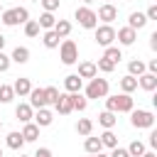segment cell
Wrapping results in <instances>:
<instances>
[{
	"label": "cell",
	"mask_w": 157,
	"mask_h": 157,
	"mask_svg": "<svg viewBox=\"0 0 157 157\" xmlns=\"http://www.w3.org/2000/svg\"><path fill=\"white\" fill-rule=\"evenodd\" d=\"M130 123L132 128H152L155 125V113L152 110H145V108H132L130 110Z\"/></svg>",
	"instance_id": "cell-5"
},
{
	"label": "cell",
	"mask_w": 157,
	"mask_h": 157,
	"mask_svg": "<svg viewBox=\"0 0 157 157\" xmlns=\"http://www.w3.org/2000/svg\"><path fill=\"white\" fill-rule=\"evenodd\" d=\"M135 108V101L130 93H118V96H105V110L110 113H130Z\"/></svg>",
	"instance_id": "cell-1"
},
{
	"label": "cell",
	"mask_w": 157,
	"mask_h": 157,
	"mask_svg": "<svg viewBox=\"0 0 157 157\" xmlns=\"http://www.w3.org/2000/svg\"><path fill=\"white\" fill-rule=\"evenodd\" d=\"M135 88H137V78H135V76L128 74V76L120 78V91H123V93H132Z\"/></svg>",
	"instance_id": "cell-28"
},
{
	"label": "cell",
	"mask_w": 157,
	"mask_h": 157,
	"mask_svg": "<svg viewBox=\"0 0 157 157\" xmlns=\"http://www.w3.org/2000/svg\"><path fill=\"white\" fill-rule=\"evenodd\" d=\"M2 47H5V34L0 32V52H2Z\"/></svg>",
	"instance_id": "cell-47"
},
{
	"label": "cell",
	"mask_w": 157,
	"mask_h": 157,
	"mask_svg": "<svg viewBox=\"0 0 157 157\" xmlns=\"http://www.w3.org/2000/svg\"><path fill=\"white\" fill-rule=\"evenodd\" d=\"M150 47H152V49H157V32H152V34H150Z\"/></svg>",
	"instance_id": "cell-45"
},
{
	"label": "cell",
	"mask_w": 157,
	"mask_h": 157,
	"mask_svg": "<svg viewBox=\"0 0 157 157\" xmlns=\"http://www.w3.org/2000/svg\"><path fill=\"white\" fill-rule=\"evenodd\" d=\"M54 34H56L59 39H66V37L71 34V22H69V20H56V25H54Z\"/></svg>",
	"instance_id": "cell-21"
},
{
	"label": "cell",
	"mask_w": 157,
	"mask_h": 157,
	"mask_svg": "<svg viewBox=\"0 0 157 157\" xmlns=\"http://www.w3.org/2000/svg\"><path fill=\"white\" fill-rule=\"evenodd\" d=\"M145 71H147V66H145V61H142V59H132V61L128 64V74H130V76H135V78H137V76H142Z\"/></svg>",
	"instance_id": "cell-24"
},
{
	"label": "cell",
	"mask_w": 157,
	"mask_h": 157,
	"mask_svg": "<svg viewBox=\"0 0 157 157\" xmlns=\"http://www.w3.org/2000/svg\"><path fill=\"white\" fill-rule=\"evenodd\" d=\"M42 42H44V47H47V49H56V47L61 44V39L54 34V29H47V32L42 34Z\"/></svg>",
	"instance_id": "cell-27"
},
{
	"label": "cell",
	"mask_w": 157,
	"mask_h": 157,
	"mask_svg": "<svg viewBox=\"0 0 157 157\" xmlns=\"http://www.w3.org/2000/svg\"><path fill=\"white\" fill-rule=\"evenodd\" d=\"M20 157H29V155H20Z\"/></svg>",
	"instance_id": "cell-50"
},
{
	"label": "cell",
	"mask_w": 157,
	"mask_h": 157,
	"mask_svg": "<svg viewBox=\"0 0 157 157\" xmlns=\"http://www.w3.org/2000/svg\"><path fill=\"white\" fill-rule=\"evenodd\" d=\"M137 86L140 88H145V91H155L157 88V74H142V76H137Z\"/></svg>",
	"instance_id": "cell-15"
},
{
	"label": "cell",
	"mask_w": 157,
	"mask_h": 157,
	"mask_svg": "<svg viewBox=\"0 0 157 157\" xmlns=\"http://www.w3.org/2000/svg\"><path fill=\"white\" fill-rule=\"evenodd\" d=\"M59 59L66 66H71V64L78 61V47H76L74 39H61V44H59Z\"/></svg>",
	"instance_id": "cell-2"
},
{
	"label": "cell",
	"mask_w": 157,
	"mask_h": 157,
	"mask_svg": "<svg viewBox=\"0 0 157 157\" xmlns=\"http://www.w3.org/2000/svg\"><path fill=\"white\" fill-rule=\"evenodd\" d=\"M37 25H39V29H54V25H56L54 12H42L39 20H37Z\"/></svg>",
	"instance_id": "cell-23"
},
{
	"label": "cell",
	"mask_w": 157,
	"mask_h": 157,
	"mask_svg": "<svg viewBox=\"0 0 157 157\" xmlns=\"http://www.w3.org/2000/svg\"><path fill=\"white\" fill-rule=\"evenodd\" d=\"M150 147H157V130L150 132Z\"/></svg>",
	"instance_id": "cell-44"
},
{
	"label": "cell",
	"mask_w": 157,
	"mask_h": 157,
	"mask_svg": "<svg viewBox=\"0 0 157 157\" xmlns=\"http://www.w3.org/2000/svg\"><path fill=\"white\" fill-rule=\"evenodd\" d=\"M147 66V74H157V59H152L150 64H145Z\"/></svg>",
	"instance_id": "cell-43"
},
{
	"label": "cell",
	"mask_w": 157,
	"mask_h": 157,
	"mask_svg": "<svg viewBox=\"0 0 157 157\" xmlns=\"http://www.w3.org/2000/svg\"><path fill=\"white\" fill-rule=\"evenodd\" d=\"M98 140H101V145H103V147H110V150H113V147H118V137H115V132H113V130H105Z\"/></svg>",
	"instance_id": "cell-32"
},
{
	"label": "cell",
	"mask_w": 157,
	"mask_h": 157,
	"mask_svg": "<svg viewBox=\"0 0 157 157\" xmlns=\"http://www.w3.org/2000/svg\"><path fill=\"white\" fill-rule=\"evenodd\" d=\"M54 108H56V113H61V115H69V113L74 110V105H71V93H59V98H56Z\"/></svg>",
	"instance_id": "cell-11"
},
{
	"label": "cell",
	"mask_w": 157,
	"mask_h": 157,
	"mask_svg": "<svg viewBox=\"0 0 157 157\" xmlns=\"http://www.w3.org/2000/svg\"><path fill=\"white\" fill-rule=\"evenodd\" d=\"M125 150H128V155H130V157H142V152H145L147 147H145V142H140V140H132V142H130Z\"/></svg>",
	"instance_id": "cell-33"
},
{
	"label": "cell",
	"mask_w": 157,
	"mask_h": 157,
	"mask_svg": "<svg viewBox=\"0 0 157 157\" xmlns=\"http://www.w3.org/2000/svg\"><path fill=\"white\" fill-rule=\"evenodd\" d=\"M113 42H115V29H113L110 25L96 27V44H101V47H113Z\"/></svg>",
	"instance_id": "cell-6"
},
{
	"label": "cell",
	"mask_w": 157,
	"mask_h": 157,
	"mask_svg": "<svg viewBox=\"0 0 157 157\" xmlns=\"http://www.w3.org/2000/svg\"><path fill=\"white\" fill-rule=\"evenodd\" d=\"M88 157H96V155H88Z\"/></svg>",
	"instance_id": "cell-54"
},
{
	"label": "cell",
	"mask_w": 157,
	"mask_h": 157,
	"mask_svg": "<svg viewBox=\"0 0 157 157\" xmlns=\"http://www.w3.org/2000/svg\"><path fill=\"white\" fill-rule=\"evenodd\" d=\"M32 157H52V150H49V147H39Z\"/></svg>",
	"instance_id": "cell-42"
},
{
	"label": "cell",
	"mask_w": 157,
	"mask_h": 157,
	"mask_svg": "<svg viewBox=\"0 0 157 157\" xmlns=\"http://www.w3.org/2000/svg\"><path fill=\"white\" fill-rule=\"evenodd\" d=\"M25 34H27V37H37V34H39L37 20H27V22H25Z\"/></svg>",
	"instance_id": "cell-35"
},
{
	"label": "cell",
	"mask_w": 157,
	"mask_h": 157,
	"mask_svg": "<svg viewBox=\"0 0 157 157\" xmlns=\"http://www.w3.org/2000/svg\"><path fill=\"white\" fill-rule=\"evenodd\" d=\"M0 157H5V155H2V150H0Z\"/></svg>",
	"instance_id": "cell-52"
},
{
	"label": "cell",
	"mask_w": 157,
	"mask_h": 157,
	"mask_svg": "<svg viewBox=\"0 0 157 157\" xmlns=\"http://www.w3.org/2000/svg\"><path fill=\"white\" fill-rule=\"evenodd\" d=\"M96 69H98V71H103V74H110V71L115 69V64H110L108 59H103V56H101V59H98V64H96Z\"/></svg>",
	"instance_id": "cell-36"
},
{
	"label": "cell",
	"mask_w": 157,
	"mask_h": 157,
	"mask_svg": "<svg viewBox=\"0 0 157 157\" xmlns=\"http://www.w3.org/2000/svg\"><path fill=\"white\" fill-rule=\"evenodd\" d=\"M10 64H12V61H10V56L0 52V74H5V71L10 69Z\"/></svg>",
	"instance_id": "cell-39"
},
{
	"label": "cell",
	"mask_w": 157,
	"mask_h": 157,
	"mask_svg": "<svg viewBox=\"0 0 157 157\" xmlns=\"http://www.w3.org/2000/svg\"><path fill=\"white\" fill-rule=\"evenodd\" d=\"M91 2H96V0H83V5H86V7H88V5H91Z\"/></svg>",
	"instance_id": "cell-48"
},
{
	"label": "cell",
	"mask_w": 157,
	"mask_h": 157,
	"mask_svg": "<svg viewBox=\"0 0 157 157\" xmlns=\"http://www.w3.org/2000/svg\"><path fill=\"white\" fill-rule=\"evenodd\" d=\"M20 135H22V140H25V142H34V140L39 137V128H37L34 123H25V128H22V132H20Z\"/></svg>",
	"instance_id": "cell-19"
},
{
	"label": "cell",
	"mask_w": 157,
	"mask_h": 157,
	"mask_svg": "<svg viewBox=\"0 0 157 157\" xmlns=\"http://www.w3.org/2000/svg\"><path fill=\"white\" fill-rule=\"evenodd\" d=\"M10 61H15V64H27V61H29V49H27V47H15L12 54H10Z\"/></svg>",
	"instance_id": "cell-18"
},
{
	"label": "cell",
	"mask_w": 157,
	"mask_h": 157,
	"mask_svg": "<svg viewBox=\"0 0 157 157\" xmlns=\"http://www.w3.org/2000/svg\"><path fill=\"white\" fill-rule=\"evenodd\" d=\"M0 20H2V25H7V27H15V25H20V20H17V10H15V7H10V10H2V12H0Z\"/></svg>",
	"instance_id": "cell-22"
},
{
	"label": "cell",
	"mask_w": 157,
	"mask_h": 157,
	"mask_svg": "<svg viewBox=\"0 0 157 157\" xmlns=\"http://www.w3.org/2000/svg\"><path fill=\"white\" fill-rule=\"evenodd\" d=\"M142 157H157V155H155V150H145V152H142Z\"/></svg>",
	"instance_id": "cell-46"
},
{
	"label": "cell",
	"mask_w": 157,
	"mask_h": 157,
	"mask_svg": "<svg viewBox=\"0 0 157 157\" xmlns=\"http://www.w3.org/2000/svg\"><path fill=\"white\" fill-rule=\"evenodd\" d=\"M96 17H98V20H103V25H110V22L118 17V7H115L113 2H103V5L98 7Z\"/></svg>",
	"instance_id": "cell-7"
},
{
	"label": "cell",
	"mask_w": 157,
	"mask_h": 157,
	"mask_svg": "<svg viewBox=\"0 0 157 157\" xmlns=\"http://www.w3.org/2000/svg\"><path fill=\"white\" fill-rule=\"evenodd\" d=\"M12 91H15V96H20V98L29 96V91H32V83H29V78H25V76L15 78V83H12Z\"/></svg>",
	"instance_id": "cell-13"
},
{
	"label": "cell",
	"mask_w": 157,
	"mask_h": 157,
	"mask_svg": "<svg viewBox=\"0 0 157 157\" xmlns=\"http://www.w3.org/2000/svg\"><path fill=\"white\" fill-rule=\"evenodd\" d=\"M105 2H115V0H105Z\"/></svg>",
	"instance_id": "cell-53"
},
{
	"label": "cell",
	"mask_w": 157,
	"mask_h": 157,
	"mask_svg": "<svg viewBox=\"0 0 157 157\" xmlns=\"http://www.w3.org/2000/svg\"><path fill=\"white\" fill-rule=\"evenodd\" d=\"M29 105L32 110H39V108H47V96H44V88H32L29 91Z\"/></svg>",
	"instance_id": "cell-9"
},
{
	"label": "cell",
	"mask_w": 157,
	"mask_h": 157,
	"mask_svg": "<svg viewBox=\"0 0 157 157\" xmlns=\"http://www.w3.org/2000/svg\"><path fill=\"white\" fill-rule=\"evenodd\" d=\"M83 150H86L88 155H98V152L103 150V145H101L98 137H91V135H88V137L83 140Z\"/></svg>",
	"instance_id": "cell-26"
},
{
	"label": "cell",
	"mask_w": 157,
	"mask_h": 157,
	"mask_svg": "<svg viewBox=\"0 0 157 157\" xmlns=\"http://www.w3.org/2000/svg\"><path fill=\"white\" fill-rule=\"evenodd\" d=\"M5 145H7L10 150H22V147H25V140H22V135H20L17 130H12V132H7Z\"/></svg>",
	"instance_id": "cell-20"
},
{
	"label": "cell",
	"mask_w": 157,
	"mask_h": 157,
	"mask_svg": "<svg viewBox=\"0 0 157 157\" xmlns=\"http://www.w3.org/2000/svg\"><path fill=\"white\" fill-rule=\"evenodd\" d=\"M44 96H47V103H56V98H59V88H54V86H47L44 88Z\"/></svg>",
	"instance_id": "cell-37"
},
{
	"label": "cell",
	"mask_w": 157,
	"mask_h": 157,
	"mask_svg": "<svg viewBox=\"0 0 157 157\" xmlns=\"http://www.w3.org/2000/svg\"><path fill=\"white\" fill-rule=\"evenodd\" d=\"M15 115H17V120H20V123H32L34 110H32V105H29V103H20V105L15 108Z\"/></svg>",
	"instance_id": "cell-16"
},
{
	"label": "cell",
	"mask_w": 157,
	"mask_h": 157,
	"mask_svg": "<svg viewBox=\"0 0 157 157\" xmlns=\"http://www.w3.org/2000/svg\"><path fill=\"white\" fill-rule=\"evenodd\" d=\"M0 130H2V120H0Z\"/></svg>",
	"instance_id": "cell-51"
},
{
	"label": "cell",
	"mask_w": 157,
	"mask_h": 157,
	"mask_svg": "<svg viewBox=\"0 0 157 157\" xmlns=\"http://www.w3.org/2000/svg\"><path fill=\"white\" fill-rule=\"evenodd\" d=\"M64 88H66V93H81V88H83V78H78L76 74H69V76L64 78Z\"/></svg>",
	"instance_id": "cell-12"
},
{
	"label": "cell",
	"mask_w": 157,
	"mask_h": 157,
	"mask_svg": "<svg viewBox=\"0 0 157 157\" xmlns=\"http://www.w3.org/2000/svg\"><path fill=\"white\" fill-rule=\"evenodd\" d=\"M145 25H147L145 12H132V15L128 17V27H130V29H135V32H137V29H142Z\"/></svg>",
	"instance_id": "cell-17"
},
{
	"label": "cell",
	"mask_w": 157,
	"mask_h": 157,
	"mask_svg": "<svg viewBox=\"0 0 157 157\" xmlns=\"http://www.w3.org/2000/svg\"><path fill=\"white\" fill-rule=\"evenodd\" d=\"M145 17H147V22H150V20H157V5H150L147 12H145Z\"/></svg>",
	"instance_id": "cell-40"
},
{
	"label": "cell",
	"mask_w": 157,
	"mask_h": 157,
	"mask_svg": "<svg viewBox=\"0 0 157 157\" xmlns=\"http://www.w3.org/2000/svg\"><path fill=\"white\" fill-rule=\"evenodd\" d=\"M32 120H34L37 128H49V125L54 123V113H52L49 108H39V110L32 115Z\"/></svg>",
	"instance_id": "cell-8"
},
{
	"label": "cell",
	"mask_w": 157,
	"mask_h": 157,
	"mask_svg": "<svg viewBox=\"0 0 157 157\" xmlns=\"http://www.w3.org/2000/svg\"><path fill=\"white\" fill-rule=\"evenodd\" d=\"M39 2H42L44 12H54V10H59V0H39Z\"/></svg>",
	"instance_id": "cell-38"
},
{
	"label": "cell",
	"mask_w": 157,
	"mask_h": 157,
	"mask_svg": "<svg viewBox=\"0 0 157 157\" xmlns=\"http://www.w3.org/2000/svg\"><path fill=\"white\" fill-rule=\"evenodd\" d=\"M71 105H74V110L83 113V110H86V105H88V98H86V96H81V93H71Z\"/></svg>",
	"instance_id": "cell-31"
},
{
	"label": "cell",
	"mask_w": 157,
	"mask_h": 157,
	"mask_svg": "<svg viewBox=\"0 0 157 157\" xmlns=\"http://www.w3.org/2000/svg\"><path fill=\"white\" fill-rule=\"evenodd\" d=\"M96 157H110V155H103V152H98V155H96Z\"/></svg>",
	"instance_id": "cell-49"
},
{
	"label": "cell",
	"mask_w": 157,
	"mask_h": 157,
	"mask_svg": "<svg viewBox=\"0 0 157 157\" xmlns=\"http://www.w3.org/2000/svg\"><path fill=\"white\" fill-rule=\"evenodd\" d=\"M115 39H118L123 47H130V44H135L137 32H135V29H130V27H120V29L115 32Z\"/></svg>",
	"instance_id": "cell-10"
},
{
	"label": "cell",
	"mask_w": 157,
	"mask_h": 157,
	"mask_svg": "<svg viewBox=\"0 0 157 157\" xmlns=\"http://www.w3.org/2000/svg\"><path fill=\"white\" fill-rule=\"evenodd\" d=\"M76 132L83 135V137H88V135L93 132V123H91L88 118H78V123H76Z\"/></svg>",
	"instance_id": "cell-29"
},
{
	"label": "cell",
	"mask_w": 157,
	"mask_h": 157,
	"mask_svg": "<svg viewBox=\"0 0 157 157\" xmlns=\"http://www.w3.org/2000/svg\"><path fill=\"white\" fill-rule=\"evenodd\" d=\"M78 78H93V76H98V69H96V64L93 61H81L78 64V74H76Z\"/></svg>",
	"instance_id": "cell-14"
},
{
	"label": "cell",
	"mask_w": 157,
	"mask_h": 157,
	"mask_svg": "<svg viewBox=\"0 0 157 157\" xmlns=\"http://www.w3.org/2000/svg\"><path fill=\"white\" fill-rule=\"evenodd\" d=\"M98 123H101L105 130H113V125L118 123V115H115V113H110V110H103V113L98 115Z\"/></svg>",
	"instance_id": "cell-25"
},
{
	"label": "cell",
	"mask_w": 157,
	"mask_h": 157,
	"mask_svg": "<svg viewBox=\"0 0 157 157\" xmlns=\"http://www.w3.org/2000/svg\"><path fill=\"white\" fill-rule=\"evenodd\" d=\"M0 12H2V7H0Z\"/></svg>",
	"instance_id": "cell-55"
},
{
	"label": "cell",
	"mask_w": 157,
	"mask_h": 157,
	"mask_svg": "<svg viewBox=\"0 0 157 157\" xmlns=\"http://www.w3.org/2000/svg\"><path fill=\"white\" fill-rule=\"evenodd\" d=\"M110 157H130V155H128V150H125V147H113Z\"/></svg>",
	"instance_id": "cell-41"
},
{
	"label": "cell",
	"mask_w": 157,
	"mask_h": 157,
	"mask_svg": "<svg viewBox=\"0 0 157 157\" xmlns=\"http://www.w3.org/2000/svg\"><path fill=\"white\" fill-rule=\"evenodd\" d=\"M108 78H98V76H93L91 81H88V86H86V98H93V101H98V98H105L108 96Z\"/></svg>",
	"instance_id": "cell-3"
},
{
	"label": "cell",
	"mask_w": 157,
	"mask_h": 157,
	"mask_svg": "<svg viewBox=\"0 0 157 157\" xmlns=\"http://www.w3.org/2000/svg\"><path fill=\"white\" fill-rule=\"evenodd\" d=\"M103 59H108L110 64H118V61L123 59V52H120L118 47H105V52H103Z\"/></svg>",
	"instance_id": "cell-30"
},
{
	"label": "cell",
	"mask_w": 157,
	"mask_h": 157,
	"mask_svg": "<svg viewBox=\"0 0 157 157\" xmlns=\"http://www.w3.org/2000/svg\"><path fill=\"white\" fill-rule=\"evenodd\" d=\"M74 17L78 20V25H81L83 29H96V27H98V17H96V12H93L91 7H86V5L76 7Z\"/></svg>",
	"instance_id": "cell-4"
},
{
	"label": "cell",
	"mask_w": 157,
	"mask_h": 157,
	"mask_svg": "<svg viewBox=\"0 0 157 157\" xmlns=\"http://www.w3.org/2000/svg\"><path fill=\"white\" fill-rule=\"evenodd\" d=\"M15 98V91H12V86H7V83H0V103H10Z\"/></svg>",
	"instance_id": "cell-34"
}]
</instances>
